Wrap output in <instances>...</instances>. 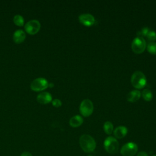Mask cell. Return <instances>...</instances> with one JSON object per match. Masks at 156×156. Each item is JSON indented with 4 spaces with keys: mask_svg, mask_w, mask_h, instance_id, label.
I'll use <instances>...</instances> for the list:
<instances>
[{
    "mask_svg": "<svg viewBox=\"0 0 156 156\" xmlns=\"http://www.w3.org/2000/svg\"><path fill=\"white\" fill-rule=\"evenodd\" d=\"M83 118L80 115H75L69 119V125L73 127H78L83 123Z\"/></svg>",
    "mask_w": 156,
    "mask_h": 156,
    "instance_id": "obj_14",
    "label": "cell"
},
{
    "mask_svg": "<svg viewBox=\"0 0 156 156\" xmlns=\"http://www.w3.org/2000/svg\"><path fill=\"white\" fill-rule=\"evenodd\" d=\"M141 96V93L137 90H132L128 93L127 96V99L130 102H135L137 101Z\"/></svg>",
    "mask_w": 156,
    "mask_h": 156,
    "instance_id": "obj_13",
    "label": "cell"
},
{
    "mask_svg": "<svg viewBox=\"0 0 156 156\" xmlns=\"http://www.w3.org/2000/svg\"><path fill=\"white\" fill-rule=\"evenodd\" d=\"M104 130L107 135H110L113 130V126L110 121H106L104 124Z\"/></svg>",
    "mask_w": 156,
    "mask_h": 156,
    "instance_id": "obj_16",
    "label": "cell"
},
{
    "mask_svg": "<svg viewBox=\"0 0 156 156\" xmlns=\"http://www.w3.org/2000/svg\"><path fill=\"white\" fill-rule=\"evenodd\" d=\"M147 49L151 54L156 55V42H149L147 45Z\"/></svg>",
    "mask_w": 156,
    "mask_h": 156,
    "instance_id": "obj_17",
    "label": "cell"
},
{
    "mask_svg": "<svg viewBox=\"0 0 156 156\" xmlns=\"http://www.w3.org/2000/svg\"><path fill=\"white\" fill-rule=\"evenodd\" d=\"M13 22L16 25L18 26H22L24 24V18L22 16L16 15L13 17Z\"/></svg>",
    "mask_w": 156,
    "mask_h": 156,
    "instance_id": "obj_18",
    "label": "cell"
},
{
    "mask_svg": "<svg viewBox=\"0 0 156 156\" xmlns=\"http://www.w3.org/2000/svg\"><path fill=\"white\" fill-rule=\"evenodd\" d=\"M153 156H156V155H153Z\"/></svg>",
    "mask_w": 156,
    "mask_h": 156,
    "instance_id": "obj_26",
    "label": "cell"
},
{
    "mask_svg": "<svg viewBox=\"0 0 156 156\" xmlns=\"http://www.w3.org/2000/svg\"><path fill=\"white\" fill-rule=\"evenodd\" d=\"M49 86L48 81L43 78L39 77L34 80L30 83V88L35 91H39L45 90Z\"/></svg>",
    "mask_w": 156,
    "mask_h": 156,
    "instance_id": "obj_7",
    "label": "cell"
},
{
    "mask_svg": "<svg viewBox=\"0 0 156 156\" xmlns=\"http://www.w3.org/2000/svg\"><path fill=\"white\" fill-rule=\"evenodd\" d=\"M26 38V34L22 30H18L15 31L13 35V40L15 43L19 44L24 41Z\"/></svg>",
    "mask_w": 156,
    "mask_h": 156,
    "instance_id": "obj_12",
    "label": "cell"
},
{
    "mask_svg": "<svg viewBox=\"0 0 156 156\" xmlns=\"http://www.w3.org/2000/svg\"><path fill=\"white\" fill-rule=\"evenodd\" d=\"M49 87L52 88V87H54V84L52 83H49Z\"/></svg>",
    "mask_w": 156,
    "mask_h": 156,
    "instance_id": "obj_24",
    "label": "cell"
},
{
    "mask_svg": "<svg viewBox=\"0 0 156 156\" xmlns=\"http://www.w3.org/2000/svg\"><path fill=\"white\" fill-rule=\"evenodd\" d=\"M52 104L55 107H60L62 105L61 101L58 99H55L54 101H52Z\"/></svg>",
    "mask_w": 156,
    "mask_h": 156,
    "instance_id": "obj_21",
    "label": "cell"
},
{
    "mask_svg": "<svg viewBox=\"0 0 156 156\" xmlns=\"http://www.w3.org/2000/svg\"><path fill=\"white\" fill-rule=\"evenodd\" d=\"M79 110L80 113L85 117H88L90 116L93 112V104L88 99H84L82 101Z\"/></svg>",
    "mask_w": 156,
    "mask_h": 156,
    "instance_id": "obj_6",
    "label": "cell"
},
{
    "mask_svg": "<svg viewBox=\"0 0 156 156\" xmlns=\"http://www.w3.org/2000/svg\"><path fill=\"white\" fill-rule=\"evenodd\" d=\"M146 47V43L145 40L141 37H136L135 38L132 43V51L136 54L142 53Z\"/></svg>",
    "mask_w": 156,
    "mask_h": 156,
    "instance_id": "obj_5",
    "label": "cell"
},
{
    "mask_svg": "<svg viewBox=\"0 0 156 156\" xmlns=\"http://www.w3.org/2000/svg\"><path fill=\"white\" fill-rule=\"evenodd\" d=\"M127 133V129L123 126L117 127L113 131L115 137L118 139H121L124 138Z\"/></svg>",
    "mask_w": 156,
    "mask_h": 156,
    "instance_id": "obj_11",
    "label": "cell"
},
{
    "mask_svg": "<svg viewBox=\"0 0 156 156\" xmlns=\"http://www.w3.org/2000/svg\"><path fill=\"white\" fill-rule=\"evenodd\" d=\"M21 156H32V155L29 152H27V151H25V152H23Z\"/></svg>",
    "mask_w": 156,
    "mask_h": 156,
    "instance_id": "obj_23",
    "label": "cell"
},
{
    "mask_svg": "<svg viewBox=\"0 0 156 156\" xmlns=\"http://www.w3.org/2000/svg\"><path fill=\"white\" fill-rule=\"evenodd\" d=\"M146 37L151 42L154 41L156 40V32L154 30H149L148 33L146 35Z\"/></svg>",
    "mask_w": 156,
    "mask_h": 156,
    "instance_id": "obj_19",
    "label": "cell"
},
{
    "mask_svg": "<svg viewBox=\"0 0 156 156\" xmlns=\"http://www.w3.org/2000/svg\"><path fill=\"white\" fill-rule=\"evenodd\" d=\"M26 31L30 34L34 35L37 34L40 29V23L36 20H32L28 21L24 26Z\"/></svg>",
    "mask_w": 156,
    "mask_h": 156,
    "instance_id": "obj_8",
    "label": "cell"
},
{
    "mask_svg": "<svg viewBox=\"0 0 156 156\" xmlns=\"http://www.w3.org/2000/svg\"><path fill=\"white\" fill-rule=\"evenodd\" d=\"M104 147L108 153L115 154L119 150V143L115 138L108 136L104 140Z\"/></svg>",
    "mask_w": 156,
    "mask_h": 156,
    "instance_id": "obj_3",
    "label": "cell"
},
{
    "mask_svg": "<svg viewBox=\"0 0 156 156\" xmlns=\"http://www.w3.org/2000/svg\"><path fill=\"white\" fill-rule=\"evenodd\" d=\"M149 30H150V29H149L148 27H143V28L141 29V30H140V31H138V32H137V35H138V37H143V36H144V37H146V35H147V34L148 33V32H149Z\"/></svg>",
    "mask_w": 156,
    "mask_h": 156,
    "instance_id": "obj_20",
    "label": "cell"
},
{
    "mask_svg": "<svg viewBox=\"0 0 156 156\" xmlns=\"http://www.w3.org/2000/svg\"><path fill=\"white\" fill-rule=\"evenodd\" d=\"M79 21L86 26H90L95 23L94 17L90 13H83L79 16Z\"/></svg>",
    "mask_w": 156,
    "mask_h": 156,
    "instance_id": "obj_9",
    "label": "cell"
},
{
    "mask_svg": "<svg viewBox=\"0 0 156 156\" xmlns=\"http://www.w3.org/2000/svg\"><path fill=\"white\" fill-rule=\"evenodd\" d=\"M146 78L143 73L136 71L133 73L131 77V83L132 85L137 88L141 89L146 85Z\"/></svg>",
    "mask_w": 156,
    "mask_h": 156,
    "instance_id": "obj_2",
    "label": "cell"
},
{
    "mask_svg": "<svg viewBox=\"0 0 156 156\" xmlns=\"http://www.w3.org/2000/svg\"><path fill=\"white\" fill-rule=\"evenodd\" d=\"M37 99L39 103L42 104H46L52 101V96L48 92H43L38 94Z\"/></svg>",
    "mask_w": 156,
    "mask_h": 156,
    "instance_id": "obj_10",
    "label": "cell"
},
{
    "mask_svg": "<svg viewBox=\"0 0 156 156\" xmlns=\"http://www.w3.org/2000/svg\"><path fill=\"white\" fill-rule=\"evenodd\" d=\"M79 144L82 149L87 153L92 152L96 146L94 138L87 134H83L80 137Z\"/></svg>",
    "mask_w": 156,
    "mask_h": 156,
    "instance_id": "obj_1",
    "label": "cell"
},
{
    "mask_svg": "<svg viewBox=\"0 0 156 156\" xmlns=\"http://www.w3.org/2000/svg\"><path fill=\"white\" fill-rule=\"evenodd\" d=\"M136 156H148V154L145 151H140L137 154Z\"/></svg>",
    "mask_w": 156,
    "mask_h": 156,
    "instance_id": "obj_22",
    "label": "cell"
},
{
    "mask_svg": "<svg viewBox=\"0 0 156 156\" xmlns=\"http://www.w3.org/2000/svg\"><path fill=\"white\" fill-rule=\"evenodd\" d=\"M88 156H93V155H88Z\"/></svg>",
    "mask_w": 156,
    "mask_h": 156,
    "instance_id": "obj_25",
    "label": "cell"
},
{
    "mask_svg": "<svg viewBox=\"0 0 156 156\" xmlns=\"http://www.w3.org/2000/svg\"><path fill=\"white\" fill-rule=\"evenodd\" d=\"M142 96L145 101H149L152 100L153 98V94L149 89L146 88V89H144V90L142 92Z\"/></svg>",
    "mask_w": 156,
    "mask_h": 156,
    "instance_id": "obj_15",
    "label": "cell"
},
{
    "mask_svg": "<svg viewBox=\"0 0 156 156\" xmlns=\"http://www.w3.org/2000/svg\"><path fill=\"white\" fill-rule=\"evenodd\" d=\"M138 151V146L133 142H129L123 145L120 150L122 156H134Z\"/></svg>",
    "mask_w": 156,
    "mask_h": 156,
    "instance_id": "obj_4",
    "label": "cell"
}]
</instances>
